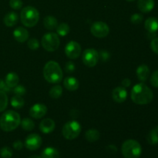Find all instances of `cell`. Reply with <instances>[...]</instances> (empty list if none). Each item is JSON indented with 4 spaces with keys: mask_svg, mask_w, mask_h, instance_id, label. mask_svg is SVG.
<instances>
[{
    "mask_svg": "<svg viewBox=\"0 0 158 158\" xmlns=\"http://www.w3.org/2000/svg\"><path fill=\"white\" fill-rule=\"evenodd\" d=\"M131 100L138 105H146L151 103L154 98L152 90L143 83H137L132 88L131 94Z\"/></svg>",
    "mask_w": 158,
    "mask_h": 158,
    "instance_id": "6da1fadb",
    "label": "cell"
},
{
    "mask_svg": "<svg viewBox=\"0 0 158 158\" xmlns=\"http://www.w3.org/2000/svg\"><path fill=\"white\" fill-rule=\"evenodd\" d=\"M21 117L14 110L6 111L0 117V128L3 131L10 132L16 129L20 124Z\"/></svg>",
    "mask_w": 158,
    "mask_h": 158,
    "instance_id": "7a4b0ae2",
    "label": "cell"
},
{
    "mask_svg": "<svg viewBox=\"0 0 158 158\" xmlns=\"http://www.w3.org/2000/svg\"><path fill=\"white\" fill-rule=\"evenodd\" d=\"M43 77L45 80L50 83H59L63 77V71L58 63L49 61L43 68Z\"/></svg>",
    "mask_w": 158,
    "mask_h": 158,
    "instance_id": "3957f363",
    "label": "cell"
},
{
    "mask_svg": "<svg viewBox=\"0 0 158 158\" xmlns=\"http://www.w3.org/2000/svg\"><path fill=\"white\" fill-rule=\"evenodd\" d=\"M121 153L125 158H139L142 153L141 145L137 140L130 139L122 144Z\"/></svg>",
    "mask_w": 158,
    "mask_h": 158,
    "instance_id": "277c9868",
    "label": "cell"
},
{
    "mask_svg": "<svg viewBox=\"0 0 158 158\" xmlns=\"http://www.w3.org/2000/svg\"><path fill=\"white\" fill-rule=\"evenodd\" d=\"M21 22L26 27H33L38 23L40 19V13L35 8L32 6H26L23 8L20 14Z\"/></svg>",
    "mask_w": 158,
    "mask_h": 158,
    "instance_id": "5b68a950",
    "label": "cell"
},
{
    "mask_svg": "<svg viewBox=\"0 0 158 158\" xmlns=\"http://www.w3.org/2000/svg\"><path fill=\"white\" fill-rule=\"evenodd\" d=\"M81 132V126L80 123L76 120H70L63 126L62 133L66 140H74L80 135Z\"/></svg>",
    "mask_w": 158,
    "mask_h": 158,
    "instance_id": "8992f818",
    "label": "cell"
},
{
    "mask_svg": "<svg viewBox=\"0 0 158 158\" xmlns=\"http://www.w3.org/2000/svg\"><path fill=\"white\" fill-rule=\"evenodd\" d=\"M60 44V38L56 33L47 32L42 38V46L48 52H54Z\"/></svg>",
    "mask_w": 158,
    "mask_h": 158,
    "instance_id": "52a82bcc",
    "label": "cell"
},
{
    "mask_svg": "<svg viewBox=\"0 0 158 158\" xmlns=\"http://www.w3.org/2000/svg\"><path fill=\"white\" fill-rule=\"evenodd\" d=\"M82 60H83V63H84L85 66H88V67H94L98 63V52L96 49H92V48L86 49L83 52Z\"/></svg>",
    "mask_w": 158,
    "mask_h": 158,
    "instance_id": "ba28073f",
    "label": "cell"
},
{
    "mask_svg": "<svg viewBox=\"0 0 158 158\" xmlns=\"http://www.w3.org/2000/svg\"><path fill=\"white\" fill-rule=\"evenodd\" d=\"M90 32L97 38H104L109 34L110 28L103 22H95L91 26Z\"/></svg>",
    "mask_w": 158,
    "mask_h": 158,
    "instance_id": "9c48e42d",
    "label": "cell"
},
{
    "mask_svg": "<svg viewBox=\"0 0 158 158\" xmlns=\"http://www.w3.org/2000/svg\"><path fill=\"white\" fill-rule=\"evenodd\" d=\"M65 53L71 60L77 59L81 53V46L76 41L69 42L65 47Z\"/></svg>",
    "mask_w": 158,
    "mask_h": 158,
    "instance_id": "30bf717a",
    "label": "cell"
},
{
    "mask_svg": "<svg viewBox=\"0 0 158 158\" xmlns=\"http://www.w3.org/2000/svg\"><path fill=\"white\" fill-rule=\"evenodd\" d=\"M43 140L38 134H31L25 140V147L29 151H35L41 147Z\"/></svg>",
    "mask_w": 158,
    "mask_h": 158,
    "instance_id": "8fae6325",
    "label": "cell"
},
{
    "mask_svg": "<svg viewBox=\"0 0 158 158\" xmlns=\"http://www.w3.org/2000/svg\"><path fill=\"white\" fill-rule=\"evenodd\" d=\"M47 113V107L43 103H36L29 110V115L35 119H41Z\"/></svg>",
    "mask_w": 158,
    "mask_h": 158,
    "instance_id": "7c38bea8",
    "label": "cell"
},
{
    "mask_svg": "<svg viewBox=\"0 0 158 158\" xmlns=\"http://www.w3.org/2000/svg\"><path fill=\"white\" fill-rule=\"evenodd\" d=\"M113 100L117 103H121L126 100L127 97V91L123 86L116 87L112 92Z\"/></svg>",
    "mask_w": 158,
    "mask_h": 158,
    "instance_id": "4fadbf2b",
    "label": "cell"
},
{
    "mask_svg": "<svg viewBox=\"0 0 158 158\" xmlns=\"http://www.w3.org/2000/svg\"><path fill=\"white\" fill-rule=\"evenodd\" d=\"M55 122L52 119H44L40 123V130L43 134H50V133H52L55 130Z\"/></svg>",
    "mask_w": 158,
    "mask_h": 158,
    "instance_id": "5bb4252c",
    "label": "cell"
},
{
    "mask_svg": "<svg viewBox=\"0 0 158 158\" xmlns=\"http://www.w3.org/2000/svg\"><path fill=\"white\" fill-rule=\"evenodd\" d=\"M29 32L25 28L19 27L16 28L13 32V36L15 40L19 43H24V42L27 41L29 39Z\"/></svg>",
    "mask_w": 158,
    "mask_h": 158,
    "instance_id": "9a60e30c",
    "label": "cell"
},
{
    "mask_svg": "<svg viewBox=\"0 0 158 158\" xmlns=\"http://www.w3.org/2000/svg\"><path fill=\"white\" fill-rule=\"evenodd\" d=\"M136 73H137V78H138V80L140 81L145 82L149 78L150 69L147 65L142 64L140 66H139L138 68L137 69Z\"/></svg>",
    "mask_w": 158,
    "mask_h": 158,
    "instance_id": "2e32d148",
    "label": "cell"
},
{
    "mask_svg": "<svg viewBox=\"0 0 158 158\" xmlns=\"http://www.w3.org/2000/svg\"><path fill=\"white\" fill-rule=\"evenodd\" d=\"M137 6L143 13L150 12L154 7V0H138Z\"/></svg>",
    "mask_w": 158,
    "mask_h": 158,
    "instance_id": "e0dca14e",
    "label": "cell"
},
{
    "mask_svg": "<svg viewBox=\"0 0 158 158\" xmlns=\"http://www.w3.org/2000/svg\"><path fill=\"white\" fill-rule=\"evenodd\" d=\"M144 27L150 33H155L158 31V19L155 17H150L145 21Z\"/></svg>",
    "mask_w": 158,
    "mask_h": 158,
    "instance_id": "ac0fdd59",
    "label": "cell"
},
{
    "mask_svg": "<svg viewBox=\"0 0 158 158\" xmlns=\"http://www.w3.org/2000/svg\"><path fill=\"white\" fill-rule=\"evenodd\" d=\"M63 85L67 90L75 91L80 86V83L75 77H69L65 79L64 81H63Z\"/></svg>",
    "mask_w": 158,
    "mask_h": 158,
    "instance_id": "d6986e66",
    "label": "cell"
},
{
    "mask_svg": "<svg viewBox=\"0 0 158 158\" xmlns=\"http://www.w3.org/2000/svg\"><path fill=\"white\" fill-rule=\"evenodd\" d=\"M19 16L18 14L15 12H9L5 15L3 19L4 24L8 27H12L14 26L17 23H18Z\"/></svg>",
    "mask_w": 158,
    "mask_h": 158,
    "instance_id": "ffe728a7",
    "label": "cell"
},
{
    "mask_svg": "<svg viewBox=\"0 0 158 158\" xmlns=\"http://www.w3.org/2000/svg\"><path fill=\"white\" fill-rule=\"evenodd\" d=\"M19 76L17 75L15 73L11 72L6 75V79H5V82H6V85L9 86V88L12 89L15 86H16L19 84Z\"/></svg>",
    "mask_w": 158,
    "mask_h": 158,
    "instance_id": "44dd1931",
    "label": "cell"
},
{
    "mask_svg": "<svg viewBox=\"0 0 158 158\" xmlns=\"http://www.w3.org/2000/svg\"><path fill=\"white\" fill-rule=\"evenodd\" d=\"M43 25L48 30H53V29H56L57 26H58V21L54 16L48 15V16L45 17L43 19Z\"/></svg>",
    "mask_w": 158,
    "mask_h": 158,
    "instance_id": "7402d4cb",
    "label": "cell"
},
{
    "mask_svg": "<svg viewBox=\"0 0 158 158\" xmlns=\"http://www.w3.org/2000/svg\"><path fill=\"white\" fill-rule=\"evenodd\" d=\"M42 158H60V153L56 148H46L43 150L41 154Z\"/></svg>",
    "mask_w": 158,
    "mask_h": 158,
    "instance_id": "603a6c76",
    "label": "cell"
},
{
    "mask_svg": "<svg viewBox=\"0 0 158 158\" xmlns=\"http://www.w3.org/2000/svg\"><path fill=\"white\" fill-rule=\"evenodd\" d=\"M100 134L97 130L89 129L85 134V137L89 142H96L100 139Z\"/></svg>",
    "mask_w": 158,
    "mask_h": 158,
    "instance_id": "cb8c5ba5",
    "label": "cell"
},
{
    "mask_svg": "<svg viewBox=\"0 0 158 158\" xmlns=\"http://www.w3.org/2000/svg\"><path fill=\"white\" fill-rule=\"evenodd\" d=\"M49 96L52 99H58L63 94V88L60 85H56L50 89L49 93Z\"/></svg>",
    "mask_w": 158,
    "mask_h": 158,
    "instance_id": "d4e9b609",
    "label": "cell"
},
{
    "mask_svg": "<svg viewBox=\"0 0 158 158\" xmlns=\"http://www.w3.org/2000/svg\"><path fill=\"white\" fill-rule=\"evenodd\" d=\"M25 101L21 96L15 95L11 99V105L15 109H20L24 106Z\"/></svg>",
    "mask_w": 158,
    "mask_h": 158,
    "instance_id": "484cf974",
    "label": "cell"
},
{
    "mask_svg": "<svg viewBox=\"0 0 158 158\" xmlns=\"http://www.w3.org/2000/svg\"><path fill=\"white\" fill-rule=\"evenodd\" d=\"M147 140L151 145H156L158 143V132L157 129H153L150 131L147 137Z\"/></svg>",
    "mask_w": 158,
    "mask_h": 158,
    "instance_id": "4316f807",
    "label": "cell"
},
{
    "mask_svg": "<svg viewBox=\"0 0 158 158\" xmlns=\"http://www.w3.org/2000/svg\"><path fill=\"white\" fill-rule=\"evenodd\" d=\"M69 30H70V28H69V25L65 23H60L56 27L57 34L59 35H60V36H65V35H66L69 32Z\"/></svg>",
    "mask_w": 158,
    "mask_h": 158,
    "instance_id": "83f0119b",
    "label": "cell"
},
{
    "mask_svg": "<svg viewBox=\"0 0 158 158\" xmlns=\"http://www.w3.org/2000/svg\"><path fill=\"white\" fill-rule=\"evenodd\" d=\"M22 128L26 131H31L35 127V123L31 119L29 118H24L20 122Z\"/></svg>",
    "mask_w": 158,
    "mask_h": 158,
    "instance_id": "f1b7e54d",
    "label": "cell"
},
{
    "mask_svg": "<svg viewBox=\"0 0 158 158\" xmlns=\"http://www.w3.org/2000/svg\"><path fill=\"white\" fill-rule=\"evenodd\" d=\"M8 97L6 92L0 90V113L3 112L8 106Z\"/></svg>",
    "mask_w": 158,
    "mask_h": 158,
    "instance_id": "f546056e",
    "label": "cell"
},
{
    "mask_svg": "<svg viewBox=\"0 0 158 158\" xmlns=\"http://www.w3.org/2000/svg\"><path fill=\"white\" fill-rule=\"evenodd\" d=\"M0 155L2 158H11L12 157V151L9 147H3L0 151Z\"/></svg>",
    "mask_w": 158,
    "mask_h": 158,
    "instance_id": "4dcf8cb0",
    "label": "cell"
},
{
    "mask_svg": "<svg viewBox=\"0 0 158 158\" xmlns=\"http://www.w3.org/2000/svg\"><path fill=\"white\" fill-rule=\"evenodd\" d=\"M28 47L29 48L32 50H36L40 47V42L36 40V39H30V40H28L27 43Z\"/></svg>",
    "mask_w": 158,
    "mask_h": 158,
    "instance_id": "1f68e13d",
    "label": "cell"
},
{
    "mask_svg": "<svg viewBox=\"0 0 158 158\" xmlns=\"http://www.w3.org/2000/svg\"><path fill=\"white\" fill-rule=\"evenodd\" d=\"M9 6L12 9H15V10H19L23 7V2L22 0H10Z\"/></svg>",
    "mask_w": 158,
    "mask_h": 158,
    "instance_id": "d6a6232c",
    "label": "cell"
},
{
    "mask_svg": "<svg viewBox=\"0 0 158 158\" xmlns=\"http://www.w3.org/2000/svg\"><path fill=\"white\" fill-rule=\"evenodd\" d=\"M143 15L141 14H139V13H135L134 15H131V23H134V24L137 25V24H140L142 21H143Z\"/></svg>",
    "mask_w": 158,
    "mask_h": 158,
    "instance_id": "836d02e7",
    "label": "cell"
},
{
    "mask_svg": "<svg viewBox=\"0 0 158 158\" xmlns=\"http://www.w3.org/2000/svg\"><path fill=\"white\" fill-rule=\"evenodd\" d=\"M13 93L15 94V95H18V96H23L24 94H26V88L24 87L22 85H17L16 86L13 88Z\"/></svg>",
    "mask_w": 158,
    "mask_h": 158,
    "instance_id": "e575fe53",
    "label": "cell"
},
{
    "mask_svg": "<svg viewBox=\"0 0 158 158\" xmlns=\"http://www.w3.org/2000/svg\"><path fill=\"white\" fill-rule=\"evenodd\" d=\"M151 83L154 87L158 88V70L154 71L151 75Z\"/></svg>",
    "mask_w": 158,
    "mask_h": 158,
    "instance_id": "d590c367",
    "label": "cell"
},
{
    "mask_svg": "<svg viewBox=\"0 0 158 158\" xmlns=\"http://www.w3.org/2000/svg\"><path fill=\"white\" fill-rule=\"evenodd\" d=\"M75 64L72 61H69L65 65V71L67 73H72L75 71Z\"/></svg>",
    "mask_w": 158,
    "mask_h": 158,
    "instance_id": "8d00e7d4",
    "label": "cell"
},
{
    "mask_svg": "<svg viewBox=\"0 0 158 158\" xmlns=\"http://www.w3.org/2000/svg\"><path fill=\"white\" fill-rule=\"evenodd\" d=\"M151 48L153 52L158 54V38H154L151 43Z\"/></svg>",
    "mask_w": 158,
    "mask_h": 158,
    "instance_id": "74e56055",
    "label": "cell"
},
{
    "mask_svg": "<svg viewBox=\"0 0 158 158\" xmlns=\"http://www.w3.org/2000/svg\"><path fill=\"white\" fill-rule=\"evenodd\" d=\"M0 90H2L6 93H9L11 91V88H9L6 85V82L2 79H0Z\"/></svg>",
    "mask_w": 158,
    "mask_h": 158,
    "instance_id": "f35d334b",
    "label": "cell"
},
{
    "mask_svg": "<svg viewBox=\"0 0 158 158\" xmlns=\"http://www.w3.org/2000/svg\"><path fill=\"white\" fill-rule=\"evenodd\" d=\"M99 55H100V59H101L103 61H107V60L110 58V56L109 52H106V51H105V50L100 51V52Z\"/></svg>",
    "mask_w": 158,
    "mask_h": 158,
    "instance_id": "ab89813d",
    "label": "cell"
},
{
    "mask_svg": "<svg viewBox=\"0 0 158 158\" xmlns=\"http://www.w3.org/2000/svg\"><path fill=\"white\" fill-rule=\"evenodd\" d=\"M13 148L14 149L17 150V151H20V150L23 149V143L19 140H15V141L13 143Z\"/></svg>",
    "mask_w": 158,
    "mask_h": 158,
    "instance_id": "60d3db41",
    "label": "cell"
},
{
    "mask_svg": "<svg viewBox=\"0 0 158 158\" xmlns=\"http://www.w3.org/2000/svg\"><path fill=\"white\" fill-rule=\"evenodd\" d=\"M131 80L128 78L124 79V80L122 81V86H123V87H128V86H131Z\"/></svg>",
    "mask_w": 158,
    "mask_h": 158,
    "instance_id": "b9f144b4",
    "label": "cell"
},
{
    "mask_svg": "<svg viewBox=\"0 0 158 158\" xmlns=\"http://www.w3.org/2000/svg\"><path fill=\"white\" fill-rule=\"evenodd\" d=\"M107 148L110 149V151H112V152H117V148H116L115 146H114V145H110V146L107 147Z\"/></svg>",
    "mask_w": 158,
    "mask_h": 158,
    "instance_id": "7bdbcfd3",
    "label": "cell"
},
{
    "mask_svg": "<svg viewBox=\"0 0 158 158\" xmlns=\"http://www.w3.org/2000/svg\"><path fill=\"white\" fill-rule=\"evenodd\" d=\"M29 158H42V157L39 155H32L31 156V157H29Z\"/></svg>",
    "mask_w": 158,
    "mask_h": 158,
    "instance_id": "ee69618b",
    "label": "cell"
},
{
    "mask_svg": "<svg viewBox=\"0 0 158 158\" xmlns=\"http://www.w3.org/2000/svg\"><path fill=\"white\" fill-rule=\"evenodd\" d=\"M126 1H128V2H133V1H134V0H126Z\"/></svg>",
    "mask_w": 158,
    "mask_h": 158,
    "instance_id": "f6af8a7d",
    "label": "cell"
},
{
    "mask_svg": "<svg viewBox=\"0 0 158 158\" xmlns=\"http://www.w3.org/2000/svg\"><path fill=\"white\" fill-rule=\"evenodd\" d=\"M157 132H158V125H157Z\"/></svg>",
    "mask_w": 158,
    "mask_h": 158,
    "instance_id": "bcb514c9",
    "label": "cell"
}]
</instances>
